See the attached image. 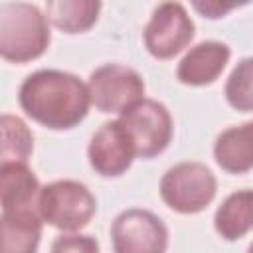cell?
<instances>
[{"label":"cell","instance_id":"obj_4","mask_svg":"<svg viewBox=\"0 0 253 253\" xmlns=\"http://www.w3.org/2000/svg\"><path fill=\"white\" fill-rule=\"evenodd\" d=\"M119 125L125 128L134 156L148 160L162 154L174 134V121L166 105L156 99L142 97L119 115Z\"/></svg>","mask_w":253,"mask_h":253},{"label":"cell","instance_id":"obj_14","mask_svg":"<svg viewBox=\"0 0 253 253\" xmlns=\"http://www.w3.org/2000/svg\"><path fill=\"white\" fill-rule=\"evenodd\" d=\"M253 225V194L251 190H237L229 194L213 215V227L225 241H237L251 231Z\"/></svg>","mask_w":253,"mask_h":253},{"label":"cell","instance_id":"obj_10","mask_svg":"<svg viewBox=\"0 0 253 253\" xmlns=\"http://www.w3.org/2000/svg\"><path fill=\"white\" fill-rule=\"evenodd\" d=\"M231 49L227 43L217 40H206L196 43L186 51L176 67V77L180 83L190 87L211 85L229 63Z\"/></svg>","mask_w":253,"mask_h":253},{"label":"cell","instance_id":"obj_19","mask_svg":"<svg viewBox=\"0 0 253 253\" xmlns=\"http://www.w3.org/2000/svg\"><path fill=\"white\" fill-rule=\"evenodd\" d=\"M194 8L204 14V18H221L225 16L235 4H219V2H194Z\"/></svg>","mask_w":253,"mask_h":253},{"label":"cell","instance_id":"obj_12","mask_svg":"<svg viewBox=\"0 0 253 253\" xmlns=\"http://www.w3.org/2000/svg\"><path fill=\"white\" fill-rule=\"evenodd\" d=\"M213 158L227 174H247L253 168V123L221 130L213 142Z\"/></svg>","mask_w":253,"mask_h":253},{"label":"cell","instance_id":"obj_16","mask_svg":"<svg viewBox=\"0 0 253 253\" xmlns=\"http://www.w3.org/2000/svg\"><path fill=\"white\" fill-rule=\"evenodd\" d=\"M34 152L32 128L16 115H0V168L6 164H28Z\"/></svg>","mask_w":253,"mask_h":253},{"label":"cell","instance_id":"obj_9","mask_svg":"<svg viewBox=\"0 0 253 253\" xmlns=\"http://www.w3.org/2000/svg\"><path fill=\"white\" fill-rule=\"evenodd\" d=\"M87 158L91 168L99 176L119 178L132 166L136 156L119 121H107L91 136L87 146Z\"/></svg>","mask_w":253,"mask_h":253},{"label":"cell","instance_id":"obj_11","mask_svg":"<svg viewBox=\"0 0 253 253\" xmlns=\"http://www.w3.org/2000/svg\"><path fill=\"white\" fill-rule=\"evenodd\" d=\"M42 186L28 164L16 162L0 168V208L2 211H36Z\"/></svg>","mask_w":253,"mask_h":253},{"label":"cell","instance_id":"obj_3","mask_svg":"<svg viewBox=\"0 0 253 253\" xmlns=\"http://www.w3.org/2000/svg\"><path fill=\"white\" fill-rule=\"evenodd\" d=\"M36 208L43 223L65 233H75L93 219L97 200L77 180H55L42 186Z\"/></svg>","mask_w":253,"mask_h":253},{"label":"cell","instance_id":"obj_1","mask_svg":"<svg viewBox=\"0 0 253 253\" xmlns=\"http://www.w3.org/2000/svg\"><path fill=\"white\" fill-rule=\"evenodd\" d=\"M22 111L38 125L51 130H69L89 113L87 85L61 69H38L30 73L18 91Z\"/></svg>","mask_w":253,"mask_h":253},{"label":"cell","instance_id":"obj_17","mask_svg":"<svg viewBox=\"0 0 253 253\" xmlns=\"http://www.w3.org/2000/svg\"><path fill=\"white\" fill-rule=\"evenodd\" d=\"M225 101L239 113L253 111V59L243 57L225 81Z\"/></svg>","mask_w":253,"mask_h":253},{"label":"cell","instance_id":"obj_7","mask_svg":"<svg viewBox=\"0 0 253 253\" xmlns=\"http://www.w3.org/2000/svg\"><path fill=\"white\" fill-rule=\"evenodd\" d=\"M89 101L99 113L121 115L144 97V81L138 71L121 63H105L87 79Z\"/></svg>","mask_w":253,"mask_h":253},{"label":"cell","instance_id":"obj_5","mask_svg":"<svg viewBox=\"0 0 253 253\" xmlns=\"http://www.w3.org/2000/svg\"><path fill=\"white\" fill-rule=\"evenodd\" d=\"M217 194L213 172L202 162H180L170 166L160 180L162 202L178 213L192 215L204 211Z\"/></svg>","mask_w":253,"mask_h":253},{"label":"cell","instance_id":"obj_6","mask_svg":"<svg viewBox=\"0 0 253 253\" xmlns=\"http://www.w3.org/2000/svg\"><path fill=\"white\" fill-rule=\"evenodd\" d=\"M194 36L196 26L186 6L180 2H162L152 10L142 32V42L154 59H172L192 43Z\"/></svg>","mask_w":253,"mask_h":253},{"label":"cell","instance_id":"obj_15","mask_svg":"<svg viewBox=\"0 0 253 253\" xmlns=\"http://www.w3.org/2000/svg\"><path fill=\"white\" fill-rule=\"evenodd\" d=\"M101 8L97 0H51L45 4V18L63 34H83L97 24Z\"/></svg>","mask_w":253,"mask_h":253},{"label":"cell","instance_id":"obj_2","mask_svg":"<svg viewBox=\"0 0 253 253\" xmlns=\"http://www.w3.org/2000/svg\"><path fill=\"white\" fill-rule=\"evenodd\" d=\"M49 42V22L36 4H0V57L4 61L30 63L45 53Z\"/></svg>","mask_w":253,"mask_h":253},{"label":"cell","instance_id":"obj_13","mask_svg":"<svg viewBox=\"0 0 253 253\" xmlns=\"http://www.w3.org/2000/svg\"><path fill=\"white\" fill-rule=\"evenodd\" d=\"M43 221L36 211H2L0 253H38Z\"/></svg>","mask_w":253,"mask_h":253},{"label":"cell","instance_id":"obj_18","mask_svg":"<svg viewBox=\"0 0 253 253\" xmlns=\"http://www.w3.org/2000/svg\"><path fill=\"white\" fill-rule=\"evenodd\" d=\"M51 253H99V241L85 233H61L51 243Z\"/></svg>","mask_w":253,"mask_h":253},{"label":"cell","instance_id":"obj_8","mask_svg":"<svg viewBox=\"0 0 253 253\" xmlns=\"http://www.w3.org/2000/svg\"><path fill=\"white\" fill-rule=\"evenodd\" d=\"M113 253H166L168 227L152 211L130 208L111 223Z\"/></svg>","mask_w":253,"mask_h":253}]
</instances>
